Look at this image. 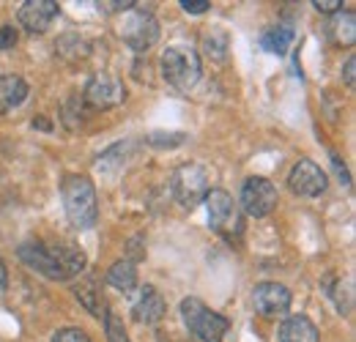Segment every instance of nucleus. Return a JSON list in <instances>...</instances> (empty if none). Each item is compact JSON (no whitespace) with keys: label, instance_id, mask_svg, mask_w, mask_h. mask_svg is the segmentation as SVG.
I'll return each instance as SVG.
<instances>
[{"label":"nucleus","instance_id":"nucleus-24","mask_svg":"<svg viewBox=\"0 0 356 342\" xmlns=\"http://www.w3.org/2000/svg\"><path fill=\"white\" fill-rule=\"evenodd\" d=\"M181 8L186 14H206L211 8V0H181Z\"/></svg>","mask_w":356,"mask_h":342},{"label":"nucleus","instance_id":"nucleus-10","mask_svg":"<svg viewBox=\"0 0 356 342\" xmlns=\"http://www.w3.org/2000/svg\"><path fill=\"white\" fill-rule=\"evenodd\" d=\"M288 186H291V192L299 195V197H318V195L326 192L329 178H326V172L321 170L315 162L299 159V162L293 165L291 175H288Z\"/></svg>","mask_w":356,"mask_h":342},{"label":"nucleus","instance_id":"nucleus-14","mask_svg":"<svg viewBox=\"0 0 356 342\" xmlns=\"http://www.w3.org/2000/svg\"><path fill=\"white\" fill-rule=\"evenodd\" d=\"M280 342H318V326L307 315H291L280 326Z\"/></svg>","mask_w":356,"mask_h":342},{"label":"nucleus","instance_id":"nucleus-3","mask_svg":"<svg viewBox=\"0 0 356 342\" xmlns=\"http://www.w3.org/2000/svg\"><path fill=\"white\" fill-rule=\"evenodd\" d=\"M181 318H184V326L200 342H222V337L230 329V320L225 315L214 312L211 307H206L195 296L181 301Z\"/></svg>","mask_w":356,"mask_h":342},{"label":"nucleus","instance_id":"nucleus-21","mask_svg":"<svg viewBox=\"0 0 356 342\" xmlns=\"http://www.w3.org/2000/svg\"><path fill=\"white\" fill-rule=\"evenodd\" d=\"M104 334H107V342H132L124 320L115 312H104Z\"/></svg>","mask_w":356,"mask_h":342},{"label":"nucleus","instance_id":"nucleus-16","mask_svg":"<svg viewBox=\"0 0 356 342\" xmlns=\"http://www.w3.org/2000/svg\"><path fill=\"white\" fill-rule=\"evenodd\" d=\"M107 282H110L115 291H121V293L134 291V288H137V268H134V260H118V263H113L110 271H107Z\"/></svg>","mask_w":356,"mask_h":342},{"label":"nucleus","instance_id":"nucleus-8","mask_svg":"<svg viewBox=\"0 0 356 342\" xmlns=\"http://www.w3.org/2000/svg\"><path fill=\"white\" fill-rule=\"evenodd\" d=\"M127 99V88L113 74H96L83 90V104L88 110H110Z\"/></svg>","mask_w":356,"mask_h":342},{"label":"nucleus","instance_id":"nucleus-15","mask_svg":"<svg viewBox=\"0 0 356 342\" xmlns=\"http://www.w3.org/2000/svg\"><path fill=\"white\" fill-rule=\"evenodd\" d=\"M28 99V83L17 74H3L0 77V113H11Z\"/></svg>","mask_w":356,"mask_h":342},{"label":"nucleus","instance_id":"nucleus-13","mask_svg":"<svg viewBox=\"0 0 356 342\" xmlns=\"http://www.w3.org/2000/svg\"><path fill=\"white\" fill-rule=\"evenodd\" d=\"M165 312H168L165 296H162L156 288L145 285L143 293H140V299L134 301V307H132L134 320H137V323H145V326H154V323H159V320L165 318Z\"/></svg>","mask_w":356,"mask_h":342},{"label":"nucleus","instance_id":"nucleus-23","mask_svg":"<svg viewBox=\"0 0 356 342\" xmlns=\"http://www.w3.org/2000/svg\"><path fill=\"white\" fill-rule=\"evenodd\" d=\"M52 342H90V337L83 332V329H60Z\"/></svg>","mask_w":356,"mask_h":342},{"label":"nucleus","instance_id":"nucleus-9","mask_svg":"<svg viewBox=\"0 0 356 342\" xmlns=\"http://www.w3.org/2000/svg\"><path fill=\"white\" fill-rule=\"evenodd\" d=\"M277 206V189L268 178H261V175H252L244 181L241 186V209L250 216L261 219V216H268Z\"/></svg>","mask_w":356,"mask_h":342},{"label":"nucleus","instance_id":"nucleus-29","mask_svg":"<svg viewBox=\"0 0 356 342\" xmlns=\"http://www.w3.org/2000/svg\"><path fill=\"white\" fill-rule=\"evenodd\" d=\"M6 282H8V274H6V263H3V257H0V291L6 288Z\"/></svg>","mask_w":356,"mask_h":342},{"label":"nucleus","instance_id":"nucleus-27","mask_svg":"<svg viewBox=\"0 0 356 342\" xmlns=\"http://www.w3.org/2000/svg\"><path fill=\"white\" fill-rule=\"evenodd\" d=\"M354 69H356V58L351 55V58L346 60V72H343V77H346V86H348V88H354V83H356Z\"/></svg>","mask_w":356,"mask_h":342},{"label":"nucleus","instance_id":"nucleus-25","mask_svg":"<svg viewBox=\"0 0 356 342\" xmlns=\"http://www.w3.org/2000/svg\"><path fill=\"white\" fill-rule=\"evenodd\" d=\"M14 44H17V31L11 25H3L0 28V52L3 49H14Z\"/></svg>","mask_w":356,"mask_h":342},{"label":"nucleus","instance_id":"nucleus-12","mask_svg":"<svg viewBox=\"0 0 356 342\" xmlns=\"http://www.w3.org/2000/svg\"><path fill=\"white\" fill-rule=\"evenodd\" d=\"M19 25L31 33H44L58 17V3L55 0H25L19 6Z\"/></svg>","mask_w":356,"mask_h":342},{"label":"nucleus","instance_id":"nucleus-22","mask_svg":"<svg viewBox=\"0 0 356 342\" xmlns=\"http://www.w3.org/2000/svg\"><path fill=\"white\" fill-rule=\"evenodd\" d=\"M329 288H332V291H326V293L334 299L340 315H351V285H343V282L337 279V282H329Z\"/></svg>","mask_w":356,"mask_h":342},{"label":"nucleus","instance_id":"nucleus-2","mask_svg":"<svg viewBox=\"0 0 356 342\" xmlns=\"http://www.w3.org/2000/svg\"><path fill=\"white\" fill-rule=\"evenodd\" d=\"M60 197H63V211L77 230H90L96 225L99 200L93 184L86 175H66L60 184Z\"/></svg>","mask_w":356,"mask_h":342},{"label":"nucleus","instance_id":"nucleus-17","mask_svg":"<svg viewBox=\"0 0 356 342\" xmlns=\"http://www.w3.org/2000/svg\"><path fill=\"white\" fill-rule=\"evenodd\" d=\"M74 296L80 299V304L88 309L90 315H96V318H102L104 312V296H102V291L96 288V279L93 277H88V279H83L77 288H74Z\"/></svg>","mask_w":356,"mask_h":342},{"label":"nucleus","instance_id":"nucleus-4","mask_svg":"<svg viewBox=\"0 0 356 342\" xmlns=\"http://www.w3.org/2000/svg\"><path fill=\"white\" fill-rule=\"evenodd\" d=\"M162 77L178 90H189L200 80V55L189 44H173L162 52Z\"/></svg>","mask_w":356,"mask_h":342},{"label":"nucleus","instance_id":"nucleus-18","mask_svg":"<svg viewBox=\"0 0 356 342\" xmlns=\"http://www.w3.org/2000/svg\"><path fill=\"white\" fill-rule=\"evenodd\" d=\"M293 42V31L291 28H285V25H277V28H268L266 33H264V49L268 52H274V55H285L288 52V47Z\"/></svg>","mask_w":356,"mask_h":342},{"label":"nucleus","instance_id":"nucleus-7","mask_svg":"<svg viewBox=\"0 0 356 342\" xmlns=\"http://www.w3.org/2000/svg\"><path fill=\"white\" fill-rule=\"evenodd\" d=\"M121 39L132 47L134 52H145L159 42V22L151 11L132 8L121 22Z\"/></svg>","mask_w":356,"mask_h":342},{"label":"nucleus","instance_id":"nucleus-11","mask_svg":"<svg viewBox=\"0 0 356 342\" xmlns=\"http://www.w3.org/2000/svg\"><path fill=\"white\" fill-rule=\"evenodd\" d=\"M252 304H255V309H258L261 315H266V318L282 315V312H288V307H291V291H288L285 285H280V282H261V285H255V291H252Z\"/></svg>","mask_w":356,"mask_h":342},{"label":"nucleus","instance_id":"nucleus-1","mask_svg":"<svg viewBox=\"0 0 356 342\" xmlns=\"http://www.w3.org/2000/svg\"><path fill=\"white\" fill-rule=\"evenodd\" d=\"M19 260L33 268L36 274H42L47 279H72L77 274L86 271V252L74 244H44V241H25L17 250Z\"/></svg>","mask_w":356,"mask_h":342},{"label":"nucleus","instance_id":"nucleus-6","mask_svg":"<svg viewBox=\"0 0 356 342\" xmlns=\"http://www.w3.org/2000/svg\"><path fill=\"white\" fill-rule=\"evenodd\" d=\"M170 192L184 209H195L209 195V170L203 165H181L170 175Z\"/></svg>","mask_w":356,"mask_h":342},{"label":"nucleus","instance_id":"nucleus-19","mask_svg":"<svg viewBox=\"0 0 356 342\" xmlns=\"http://www.w3.org/2000/svg\"><path fill=\"white\" fill-rule=\"evenodd\" d=\"M203 47H206V55L214 58V60H225L227 55V33L222 28H211L206 36H203Z\"/></svg>","mask_w":356,"mask_h":342},{"label":"nucleus","instance_id":"nucleus-26","mask_svg":"<svg viewBox=\"0 0 356 342\" xmlns=\"http://www.w3.org/2000/svg\"><path fill=\"white\" fill-rule=\"evenodd\" d=\"M312 6H315V11H321V14H337L340 6H343V0H312Z\"/></svg>","mask_w":356,"mask_h":342},{"label":"nucleus","instance_id":"nucleus-28","mask_svg":"<svg viewBox=\"0 0 356 342\" xmlns=\"http://www.w3.org/2000/svg\"><path fill=\"white\" fill-rule=\"evenodd\" d=\"M332 165H334V170H337V175L343 178L340 184H346V186H348V184H351V175H348V170H346V165H340V159H337L334 154H332Z\"/></svg>","mask_w":356,"mask_h":342},{"label":"nucleus","instance_id":"nucleus-5","mask_svg":"<svg viewBox=\"0 0 356 342\" xmlns=\"http://www.w3.org/2000/svg\"><path fill=\"white\" fill-rule=\"evenodd\" d=\"M206 209H209V225L214 233H220L222 238L233 241L244 233V219L238 203L225 192V189H209L206 195Z\"/></svg>","mask_w":356,"mask_h":342},{"label":"nucleus","instance_id":"nucleus-20","mask_svg":"<svg viewBox=\"0 0 356 342\" xmlns=\"http://www.w3.org/2000/svg\"><path fill=\"white\" fill-rule=\"evenodd\" d=\"M332 31H334L337 44H354V11H343V14H337Z\"/></svg>","mask_w":356,"mask_h":342}]
</instances>
